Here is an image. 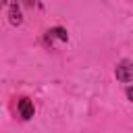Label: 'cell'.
<instances>
[{"instance_id":"obj_2","label":"cell","mask_w":133,"mask_h":133,"mask_svg":"<svg viewBox=\"0 0 133 133\" xmlns=\"http://www.w3.org/2000/svg\"><path fill=\"white\" fill-rule=\"evenodd\" d=\"M33 112H35L33 102H31L29 98H21V100H19V114H21L25 121H29V118L33 116Z\"/></svg>"},{"instance_id":"obj_4","label":"cell","mask_w":133,"mask_h":133,"mask_svg":"<svg viewBox=\"0 0 133 133\" xmlns=\"http://www.w3.org/2000/svg\"><path fill=\"white\" fill-rule=\"evenodd\" d=\"M48 39H60V42H66L69 39V33L64 27H52L48 31Z\"/></svg>"},{"instance_id":"obj_3","label":"cell","mask_w":133,"mask_h":133,"mask_svg":"<svg viewBox=\"0 0 133 133\" xmlns=\"http://www.w3.org/2000/svg\"><path fill=\"white\" fill-rule=\"evenodd\" d=\"M8 21H10V25H12V27H19V25L23 23L21 8H19L17 0H15V2H10V6H8Z\"/></svg>"},{"instance_id":"obj_6","label":"cell","mask_w":133,"mask_h":133,"mask_svg":"<svg viewBox=\"0 0 133 133\" xmlns=\"http://www.w3.org/2000/svg\"><path fill=\"white\" fill-rule=\"evenodd\" d=\"M23 4H25L27 8H33V6H35V0H23Z\"/></svg>"},{"instance_id":"obj_1","label":"cell","mask_w":133,"mask_h":133,"mask_svg":"<svg viewBox=\"0 0 133 133\" xmlns=\"http://www.w3.org/2000/svg\"><path fill=\"white\" fill-rule=\"evenodd\" d=\"M114 77H116L118 81H123V83L133 81V62L121 60V62L116 64V69H114Z\"/></svg>"},{"instance_id":"obj_5","label":"cell","mask_w":133,"mask_h":133,"mask_svg":"<svg viewBox=\"0 0 133 133\" xmlns=\"http://www.w3.org/2000/svg\"><path fill=\"white\" fill-rule=\"evenodd\" d=\"M127 98L133 102V85H129V87H127Z\"/></svg>"}]
</instances>
